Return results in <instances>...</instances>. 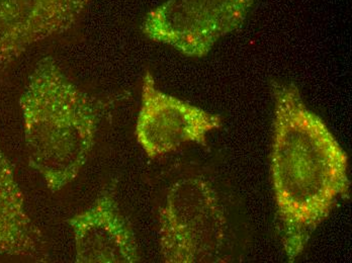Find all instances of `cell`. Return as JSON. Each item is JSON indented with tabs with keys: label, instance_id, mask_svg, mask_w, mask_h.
<instances>
[{
	"label": "cell",
	"instance_id": "6da1fadb",
	"mask_svg": "<svg viewBox=\"0 0 352 263\" xmlns=\"http://www.w3.org/2000/svg\"><path fill=\"white\" fill-rule=\"evenodd\" d=\"M272 93L270 172L283 250L294 262L339 200L349 196V157L295 83L272 81Z\"/></svg>",
	"mask_w": 352,
	"mask_h": 263
},
{
	"label": "cell",
	"instance_id": "5b68a950",
	"mask_svg": "<svg viewBox=\"0 0 352 263\" xmlns=\"http://www.w3.org/2000/svg\"><path fill=\"white\" fill-rule=\"evenodd\" d=\"M222 125L221 115L161 91L153 76L146 72L135 135L150 159L177 150L186 143L206 146L207 135Z\"/></svg>",
	"mask_w": 352,
	"mask_h": 263
},
{
	"label": "cell",
	"instance_id": "ba28073f",
	"mask_svg": "<svg viewBox=\"0 0 352 263\" xmlns=\"http://www.w3.org/2000/svg\"><path fill=\"white\" fill-rule=\"evenodd\" d=\"M46 241L25 207L14 168L0 149V256L48 262Z\"/></svg>",
	"mask_w": 352,
	"mask_h": 263
},
{
	"label": "cell",
	"instance_id": "8992f818",
	"mask_svg": "<svg viewBox=\"0 0 352 263\" xmlns=\"http://www.w3.org/2000/svg\"><path fill=\"white\" fill-rule=\"evenodd\" d=\"M74 235L75 262H141L133 227L122 211L116 185H107L91 206L68 220Z\"/></svg>",
	"mask_w": 352,
	"mask_h": 263
},
{
	"label": "cell",
	"instance_id": "277c9868",
	"mask_svg": "<svg viewBox=\"0 0 352 263\" xmlns=\"http://www.w3.org/2000/svg\"><path fill=\"white\" fill-rule=\"evenodd\" d=\"M254 0H167L144 19L151 41L188 57L209 54L221 38L243 25Z\"/></svg>",
	"mask_w": 352,
	"mask_h": 263
},
{
	"label": "cell",
	"instance_id": "7a4b0ae2",
	"mask_svg": "<svg viewBox=\"0 0 352 263\" xmlns=\"http://www.w3.org/2000/svg\"><path fill=\"white\" fill-rule=\"evenodd\" d=\"M19 106L30 166L55 194L87 163L102 121V102L47 56L36 63Z\"/></svg>",
	"mask_w": 352,
	"mask_h": 263
},
{
	"label": "cell",
	"instance_id": "52a82bcc",
	"mask_svg": "<svg viewBox=\"0 0 352 263\" xmlns=\"http://www.w3.org/2000/svg\"><path fill=\"white\" fill-rule=\"evenodd\" d=\"M92 0H0V65L72 29Z\"/></svg>",
	"mask_w": 352,
	"mask_h": 263
},
{
	"label": "cell",
	"instance_id": "3957f363",
	"mask_svg": "<svg viewBox=\"0 0 352 263\" xmlns=\"http://www.w3.org/2000/svg\"><path fill=\"white\" fill-rule=\"evenodd\" d=\"M224 207L201 177L176 181L159 209V249L163 262H224L227 242Z\"/></svg>",
	"mask_w": 352,
	"mask_h": 263
}]
</instances>
